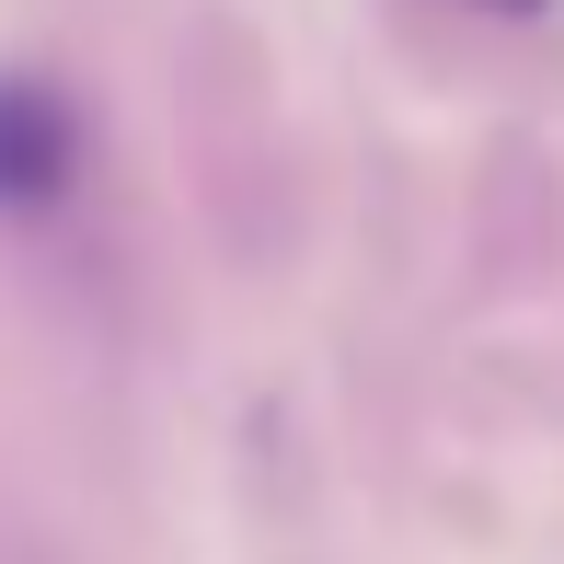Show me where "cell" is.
Wrapping results in <instances>:
<instances>
[{
	"mask_svg": "<svg viewBox=\"0 0 564 564\" xmlns=\"http://www.w3.org/2000/svg\"><path fill=\"white\" fill-rule=\"evenodd\" d=\"M484 12H507V23H530V12H553V0H484Z\"/></svg>",
	"mask_w": 564,
	"mask_h": 564,
	"instance_id": "obj_2",
	"label": "cell"
},
{
	"mask_svg": "<svg viewBox=\"0 0 564 564\" xmlns=\"http://www.w3.org/2000/svg\"><path fill=\"white\" fill-rule=\"evenodd\" d=\"M69 162H82L69 105L46 82H23V69H0V208H46L69 185Z\"/></svg>",
	"mask_w": 564,
	"mask_h": 564,
	"instance_id": "obj_1",
	"label": "cell"
}]
</instances>
